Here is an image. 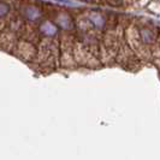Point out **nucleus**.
I'll list each match as a JSON object with an SVG mask.
<instances>
[{
  "label": "nucleus",
  "instance_id": "1",
  "mask_svg": "<svg viewBox=\"0 0 160 160\" xmlns=\"http://www.w3.org/2000/svg\"><path fill=\"white\" fill-rule=\"evenodd\" d=\"M41 16H42V12L38 6H28L24 10V17L29 21H32V22L39 21Z\"/></svg>",
  "mask_w": 160,
  "mask_h": 160
},
{
  "label": "nucleus",
  "instance_id": "2",
  "mask_svg": "<svg viewBox=\"0 0 160 160\" xmlns=\"http://www.w3.org/2000/svg\"><path fill=\"white\" fill-rule=\"evenodd\" d=\"M40 32L45 35V36H54L58 32V28H57L56 24H53L49 21H46L40 25Z\"/></svg>",
  "mask_w": 160,
  "mask_h": 160
},
{
  "label": "nucleus",
  "instance_id": "3",
  "mask_svg": "<svg viewBox=\"0 0 160 160\" xmlns=\"http://www.w3.org/2000/svg\"><path fill=\"white\" fill-rule=\"evenodd\" d=\"M140 38L141 40L143 41L144 43L147 45H151L154 41L157 40V34L153 32V29H149V28H143L140 30Z\"/></svg>",
  "mask_w": 160,
  "mask_h": 160
},
{
  "label": "nucleus",
  "instance_id": "4",
  "mask_svg": "<svg viewBox=\"0 0 160 160\" xmlns=\"http://www.w3.org/2000/svg\"><path fill=\"white\" fill-rule=\"evenodd\" d=\"M89 21H90V23L93 24L96 29H102L106 25V18L101 13H99V12H93L90 15V17H89Z\"/></svg>",
  "mask_w": 160,
  "mask_h": 160
},
{
  "label": "nucleus",
  "instance_id": "5",
  "mask_svg": "<svg viewBox=\"0 0 160 160\" xmlns=\"http://www.w3.org/2000/svg\"><path fill=\"white\" fill-rule=\"evenodd\" d=\"M58 24H59V27H62L63 29H71L72 28L71 18H69L68 16L60 17V18L58 19Z\"/></svg>",
  "mask_w": 160,
  "mask_h": 160
},
{
  "label": "nucleus",
  "instance_id": "6",
  "mask_svg": "<svg viewBox=\"0 0 160 160\" xmlns=\"http://www.w3.org/2000/svg\"><path fill=\"white\" fill-rule=\"evenodd\" d=\"M10 12V5L5 1H0V18L6 17Z\"/></svg>",
  "mask_w": 160,
  "mask_h": 160
},
{
  "label": "nucleus",
  "instance_id": "7",
  "mask_svg": "<svg viewBox=\"0 0 160 160\" xmlns=\"http://www.w3.org/2000/svg\"><path fill=\"white\" fill-rule=\"evenodd\" d=\"M106 1L112 6H120L122 5V0H106Z\"/></svg>",
  "mask_w": 160,
  "mask_h": 160
},
{
  "label": "nucleus",
  "instance_id": "8",
  "mask_svg": "<svg viewBox=\"0 0 160 160\" xmlns=\"http://www.w3.org/2000/svg\"><path fill=\"white\" fill-rule=\"evenodd\" d=\"M57 1H60V2H64V4H72L71 1H69V0H57Z\"/></svg>",
  "mask_w": 160,
  "mask_h": 160
},
{
  "label": "nucleus",
  "instance_id": "9",
  "mask_svg": "<svg viewBox=\"0 0 160 160\" xmlns=\"http://www.w3.org/2000/svg\"><path fill=\"white\" fill-rule=\"evenodd\" d=\"M87 1H93V0H87Z\"/></svg>",
  "mask_w": 160,
  "mask_h": 160
}]
</instances>
